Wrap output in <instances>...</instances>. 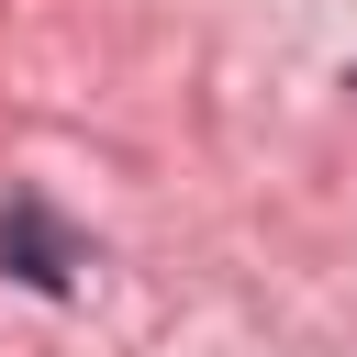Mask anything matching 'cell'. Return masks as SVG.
<instances>
[{
  "mask_svg": "<svg viewBox=\"0 0 357 357\" xmlns=\"http://www.w3.org/2000/svg\"><path fill=\"white\" fill-rule=\"evenodd\" d=\"M78 268H89V245H78L33 190H11V201H0V279H22V290H45V301H67V290H78Z\"/></svg>",
  "mask_w": 357,
  "mask_h": 357,
  "instance_id": "1",
  "label": "cell"
},
{
  "mask_svg": "<svg viewBox=\"0 0 357 357\" xmlns=\"http://www.w3.org/2000/svg\"><path fill=\"white\" fill-rule=\"evenodd\" d=\"M346 89H357V67H346Z\"/></svg>",
  "mask_w": 357,
  "mask_h": 357,
  "instance_id": "2",
  "label": "cell"
}]
</instances>
